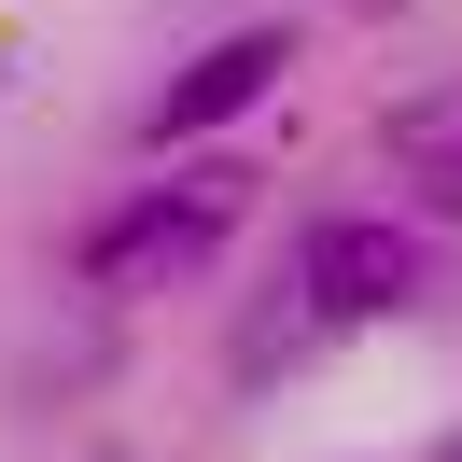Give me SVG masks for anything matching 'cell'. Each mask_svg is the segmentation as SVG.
<instances>
[{"label": "cell", "mask_w": 462, "mask_h": 462, "mask_svg": "<svg viewBox=\"0 0 462 462\" xmlns=\"http://www.w3.org/2000/svg\"><path fill=\"white\" fill-rule=\"evenodd\" d=\"M406 294H420V225H393V210H322V225L281 253V294L253 309V337H238V378L309 365V350L393 322Z\"/></svg>", "instance_id": "6da1fadb"}, {"label": "cell", "mask_w": 462, "mask_h": 462, "mask_svg": "<svg viewBox=\"0 0 462 462\" xmlns=\"http://www.w3.org/2000/svg\"><path fill=\"white\" fill-rule=\"evenodd\" d=\"M238 210H253V169H238V154H197V169L141 182L126 210H98L85 253H70V281H85V294H182L238 238Z\"/></svg>", "instance_id": "7a4b0ae2"}, {"label": "cell", "mask_w": 462, "mask_h": 462, "mask_svg": "<svg viewBox=\"0 0 462 462\" xmlns=\"http://www.w3.org/2000/svg\"><path fill=\"white\" fill-rule=\"evenodd\" d=\"M281 70H294V29H225V42H197V57L154 85V141H169V154H182V141H210V126L253 113Z\"/></svg>", "instance_id": "3957f363"}, {"label": "cell", "mask_w": 462, "mask_h": 462, "mask_svg": "<svg viewBox=\"0 0 462 462\" xmlns=\"http://www.w3.org/2000/svg\"><path fill=\"white\" fill-rule=\"evenodd\" d=\"M378 154L420 182V210H434V225H462V85L393 98V113H378Z\"/></svg>", "instance_id": "277c9868"}, {"label": "cell", "mask_w": 462, "mask_h": 462, "mask_svg": "<svg viewBox=\"0 0 462 462\" xmlns=\"http://www.w3.org/2000/svg\"><path fill=\"white\" fill-rule=\"evenodd\" d=\"M350 14H393V0H350Z\"/></svg>", "instance_id": "5b68a950"}]
</instances>
